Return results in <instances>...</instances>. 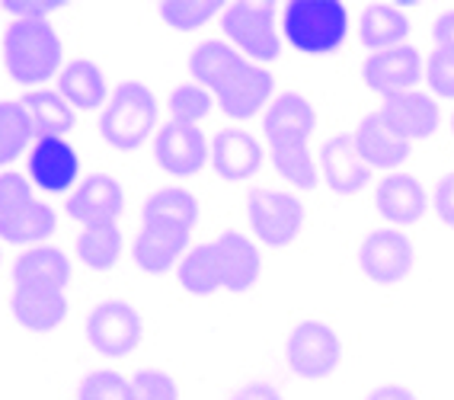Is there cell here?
<instances>
[{
	"label": "cell",
	"mask_w": 454,
	"mask_h": 400,
	"mask_svg": "<svg viewBox=\"0 0 454 400\" xmlns=\"http://www.w3.org/2000/svg\"><path fill=\"white\" fill-rule=\"evenodd\" d=\"M282 33L301 55H333L349 35V10L342 0H292L282 7Z\"/></svg>",
	"instance_id": "3957f363"
},
{
	"label": "cell",
	"mask_w": 454,
	"mask_h": 400,
	"mask_svg": "<svg viewBox=\"0 0 454 400\" xmlns=\"http://www.w3.org/2000/svg\"><path fill=\"white\" fill-rule=\"evenodd\" d=\"M247 218L256 240L266 247H288L304 228V205L285 189H253L247 199Z\"/></svg>",
	"instance_id": "52a82bcc"
},
{
	"label": "cell",
	"mask_w": 454,
	"mask_h": 400,
	"mask_svg": "<svg viewBox=\"0 0 454 400\" xmlns=\"http://www.w3.org/2000/svg\"><path fill=\"white\" fill-rule=\"evenodd\" d=\"M77 400H131V381L119 372L99 368L81 378L77 384Z\"/></svg>",
	"instance_id": "e575fe53"
},
{
	"label": "cell",
	"mask_w": 454,
	"mask_h": 400,
	"mask_svg": "<svg viewBox=\"0 0 454 400\" xmlns=\"http://www.w3.org/2000/svg\"><path fill=\"white\" fill-rule=\"evenodd\" d=\"M189 74L195 77L199 87L218 99L221 113L227 119H253L256 113L266 109L272 99V87L276 77L262 65H253L250 58H244L234 45L227 42H202L199 49L189 55Z\"/></svg>",
	"instance_id": "6da1fadb"
},
{
	"label": "cell",
	"mask_w": 454,
	"mask_h": 400,
	"mask_svg": "<svg viewBox=\"0 0 454 400\" xmlns=\"http://www.w3.org/2000/svg\"><path fill=\"white\" fill-rule=\"evenodd\" d=\"M157 119H160V106L154 90L138 81H125L115 87L109 103L103 106L99 135L115 151H138L157 131Z\"/></svg>",
	"instance_id": "277c9868"
},
{
	"label": "cell",
	"mask_w": 454,
	"mask_h": 400,
	"mask_svg": "<svg viewBox=\"0 0 454 400\" xmlns=\"http://www.w3.org/2000/svg\"><path fill=\"white\" fill-rule=\"evenodd\" d=\"M221 29L234 49L253 65L276 61L282 51V39L276 29V7L262 0H237L221 10Z\"/></svg>",
	"instance_id": "5b68a950"
},
{
	"label": "cell",
	"mask_w": 454,
	"mask_h": 400,
	"mask_svg": "<svg viewBox=\"0 0 454 400\" xmlns=\"http://www.w3.org/2000/svg\"><path fill=\"white\" fill-rule=\"evenodd\" d=\"M122 231L115 224H103V228H83L77 237V256L90 270H113L119 256H122Z\"/></svg>",
	"instance_id": "4dcf8cb0"
},
{
	"label": "cell",
	"mask_w": 454,
	"mask_h": 400,
	"mask_svg": "<svg viewBox=\"0 0 454 400\" xmlns=\"http://www.w3.org/2000/svg\"><path fill=\"white\" fill-rule=\"evenodd\" d=\"M58 93H61L74 109H83V113L106 106L109 97H113L109 87H106L103 67H99L97 61H87V58L71 61L65 71L58 74Z\"/></svg>",
	"instance_id": "603a6c76"
},
{
	"label": "cell",
	"mask_w": 454,
	"mask_h": 400,
	"mask_svg": "<svg viewBox=\"0 0 454 400\" xmlns=\"http://www.w3.org/2000/svg\"><path fill=\"white\" fill-rule=\"evenodd\" d=\"M179 288L189 294H215L221 288V270H218V254H215V244H199L192 247L183 260H179Z\"/></svg>",
	"instance_id": "f1b7e54d"
},
{
	"label": "cell",
	"mask_w": 454,
	"mask_h": 400,
	"mask_svg": "<svg viewBox=\"0 0 454 400\" xmlns=\"http://www.w3.org/2000/svg\"><path fill=\"white\" fill-rule=\"evenodd\" d=\"M61 35L49 20H13L4 33V67L17 83H42L61 67Z\"/></svg>",
	"instance_id": "7a4b0ae2"
},
{
	"label": "cell",
	"mask_w": 454,
	"mask_h": 400,
	"mask_svg": "<svg viewBox=\"0 0 454 400\" xmlns=\"http://www.w3.org/2000/svg\"><path fill=\"white\" fill-rule=\"evenodd\" d=\"M317 129V109L301 93H282L266 109V141L269 147L304 145Z\"/></svg>",
	"instance_id": "e0dca14e"
},
{
	"label": "cell",
	"mask_w": 454,
	"mask_h": 400,
	"mask_svg": "<svg viewBox=\"0 0 454 400\" xmlns=\"http://www.w3.org/2000/svg\"><path fill=\"white\" fill-rule=\"evenodd\" d=\"M365 400H419V394L413 391V388H406V384H378L374 391H368Z\"/></svg>",
	"instance_id": "7bdbcfd3"
},
{
	"label": "cell",
	"mask_w": 454,
	"mask_h": 400,
	"mask_svg": "<svg viewBox=\"0 0 454 400\" xmlns=\"http://www.w3.org/2000/svg\"><path fill=\"white\" fill-rule=\"evenodd\" d=\"M4 10H7L10 17H17V20H45L49 13L61 10V4H39V0H7V4H4Z\"/></svg>",
	"instance_id": "ab89813d"
},
{
	"label": "cell",
	"mask_w": 454,
	"mask_h": 400,
	"mask_svg": "<svg viewBox=\"0 0 454 400\" xmlns=\"http://www.w3.org/2000/svg\"><path fill=\"white\" fill-rule=\"evenodd\" d=\"M189 234L176 228H163V224H145L131 244V260L135 266L151 276L157 272H167L179 256L186 254Z\"/></svg>",
	"instance_id": "7402d4cb"
},
{
	"label": "cell",
	"mask_w": 454,
	"mask_h": 400,
	"mask_svg": "<svg viewBox=\"0 0 454 400\" xmlns=\"http://www.w3.org/2000/svg\"><path fill=\"white\" fill-rule=\"evenodd\" d=\"M374 202H378V212L397 224V228H406V224H416L422 215L429 212V196L416 176L410 173H390L378 183V192H374Z\"/></svg>",
	"instance_id": "d6986e66"
},
{
	"label": "cell",
	"mask_w": 454,
	"mask_h": 400,
	"mask_svg": "<svg viewBox=\"0 0 454 400\" xmlns=\"http://www.w3.org/2000/svg\"><path fill=\"white\" fill-rule=\"evenodd\" d=\"M426 77L429 87L442 99H454V51L435 49L426 61Z\"/></svg>",
	"instance_id": "8d00e7d4"
},
{
	"label": "cell",
	"mask_w": 454,
	"mask_h": 400,
	"mask_svg": "<svg viewBox=\"0 0 454 400\" xmlns=\"http://www.w3.org/2000/svg\"><path fill=\"white\" fill-rule=\"evenodd\" d=\"M320 176L336 196H358L368 186L372 167L358 154L352 135H333L320 147Z\"/></svg>",
	"instance_id": "5bb4252c"
},
{
	"label": "cell",
	"mask_w": 454,
	"mask_h": 400,
	"mask_svg": "<svg viewBox=\"0 0 454 400\" xmlns=\"http://www.w3.org/2000/svg\"><path fill=\"white\" fill-rule=\"evenodd\" d=\"M145 340V318L129 302H103L90 310L87 343L109 359H122L135 352Z\"/></svg>",
	"instance_id": "ba28073f"
},
{
	"label": "cell",
	"mask_w": 454,
	"mask_h": 400,
	"mask_svg": "<svg viewBox=\"0 0 454 400\" xmlns=\"http://www.w3.org/2000/svg\"><path fill=\"white\" fill-rule=\"evenodd\" d=\"M55 212L49 205L33 199L29 205H20L13 212L0 215V240L20 247H39L55 234Z\"/></svg>",
	"instance_id": "4316f807"
},
{
	"label": "cell",
	"mask_w": 454,
	"mask_h": 400,
	"mask_svg": "<svg viewBox=\"0 0 454 400\" xmlns=\"http://www.w3.org/2000/svg\"><path fill=\"white\" fill-rule=\"evenodd\" d=\"M285 365L304 381H324L342 365V340L320 320H301L285 340Z\"/></svg>",
	"instance_id": "8992f818"
},
{
	"label": "cell",
	"mask_w": 454,
	"mask_h": 400,
	"mask_svg": "<svg viewBox=\"0 0 454 400\" xmlns=\"http://www.w3.org/2000/svg\"><path fill=\"white\" fill-rule=\"evenodd\" d=\"M432 39H435V49L454 51V10L442 13V17L432 23Z\"/></svg>",
	"instance_id": "b9f144b4"
},
{
	"label": "cell",
	"mask_w": 454,
	"mask_h": 400,
	"mask_svg": "<svg viewBox=\"0 0 454 400\" xmlns=\"http://www.w3.org/2000/svg\"><path fill=\"white\" fill-rule=\"evenodd\" d=\"M141 218H145V224H163V228H176L192 234L195 221H199V202L186 189L163 186L145 199Z\"/></svg>",
	"instance_id": "484cf974"
},
{
	"label": "cell",
	"mask_w": 454,
	"mask_h": 400,
	"mask_svg": "<svg viewBox=\"0 0 454 400\" xmlns=\"http://www.w3.org/2000/svg\"><path fill=\"white\" fill-rule=\"evenodd\" d=\"M33 138L35 129L23 99H4L0 103V167L13 164L23 151H33Z\"/></svg>",
	"instance_id": "f546056e"
},
{
	"label": "cell",
	"mask_w": 454,
	"mask_h": 400,
	"mask_svg": "<svg viewBox=\"0 0 454 400\" xmlns=\"http://www.w3.org/2000/svg\"><path fill=\"white\" fill-rule=\"evenodd\" d=\"M13 318L29 333H51L67 318V298L58 288L17 286L13 288Z\"/></svg>",
	"instance_id": "ffe728a7"
},
{
	"label": "cell",
	"mask_w": 454,
	"mask_h": 400,
	"mask_svg": "<svg viewBox=\"0 0 454 400\" xmlns=\"http://www.w3.org/2000/svg\"><path fill=\"white\" fill-rule=\"evenodd\" d=\"M221 10L224 7L215 0H167L160 4V20L176 33H195L208 20L221 17Z\"/></svg>",
	"instance_id": "d6a6232c"
},
{
	"label": "cell",
	"mask_w": 454,
	"mask_h": 400,
	"mask_svg": "<svg viewBox=\"0 0 454 400\" xmlns=\"http://www.w3.org/2000/svg\"><path fill=\"white\" fill-rule=\"evenodd\" d=\"M13 282L17 286H42L65 292L71 282V260L58 247H33L13 266Z\"/></svg>",
	"instance_id": "d4e9b609"
},
{
	"label": "cell",
	"mask_w": 454,
	"mask_h": 400,
	"mask_svg": "<svg viewBox=\"0 0 454 400\" xmlns=\"http://www.w3.org/2000/svg\"><path fill=\"white\" fill-rule=\"evenodd\" d=\"M358 270L374 286H397L416 270L413 240L397 228L372 231L358 247Z\"/></svg>",
	"instance_id": "9c48e42d"
},
{
	"label": "cell",
	"mask_w": 454,
	"mask_h": 400,
	"mask_svg": "<svg viewBox=\"0 0 454 400\" xmlns=\"http://www.w3.org/2000/svg\"><path fill=\"white\" fill-rule=\"evenodd\" d=\"M35 199L33 180L23 173H0V215L13 212L20 205H29Z\"/></svg>",
	"instance_id": "74e56055"
},
{
	"label": "cell",
	"mask_w": 454,
	"mask_h": 400,
	"mask_svg": "<svg viewBox=\"0 0 454 400\" xmlns=\"http://www.w3.org/2000/svg\"><path fill=\"white\" fill-rule=\"evenodd\" d=\"M211 103H215V97H211L205 87L189 83V81L179 83V87H173L170 99H167L173 122H186V125H199L202 119H208Z\"/></svg>",
	"instance_id": "836d02e7"
},
{
	"label": "cell",
	"mask_w": 454,
	"mask_h": 400,
	"mask_svg": "<svg viewBox=\"0 0 454 400\" xmlns=\"http://www.w3.org/2000/svg\"><path fill=\"white\" fill-rule=\"evenodd\" d=\"M81 176V157L65 138H35L29 151V180L45 192H67Z\"/></svg>",
	"instance_id": "9a60e30c"
},
{
	"label": "cell",
	"mask_w": 454,
	"mask_h": 400,
	"mask_svg": "<svg viewBox=\"0 0 454 400\" xmlns=\"http://www.w3.org/2000/svg\"><path fill=\"white\" fill-rule=\"evenodd\" d=\"M426 74L419 51L413 45H400V49L372 51L362 65V81L378 97H397V93L416 90L419 77Z\"/></svg>",
	"instance_id": "8fae6325"
},
{
	"label": "cell",
	"mask_w": 454,
	"mask_h": 400,
	"mask_svg": "<svg viewBox=\"0 0 454 400\" xmlns=\"http://www.w3.org/2000/svg\"><path fill=\"white\" fill-rule=\"evenodd\" d=\"M125 212V192L119 180L109 173H90L81 186L74 189L67 199V215L83 228H103L115 224L119 215Z\"/></svg>",
	"instance_id": "7c38bea8"
},
{
	"label": "cell",
	"mask_w": 454,
	"mask_h": 400,
	"mask_svg": "<svg viewBox=\"0 0 454 400\" xmlns=\"http://www.w3.org/2000/svg\"><path fill=\"white\" fill-rule=\"evenodd\" d=\"M381 113L387 115L390 122L397 125L410 141L432 138L435 129L442 125V109L438 103L422 90H406L397 97H387L381 103Z\"/></svg>",
	"instance_id": "44dd1931"
},
{
	"label": "cell",
	"mask_w": 454,
	"mask_h": 400,
	"mask_svg": "<svg viewBox=\"0 0 454 400\" xmlns=\"http://www.w3.org/2000/svg\"><path fill=\"white\" fill-rule=\"evenodd\" d=\"M432 208L442 218V224L454 228V170L445 173L442 180L435 183V192H432Z\"/></svg>",
	"instance_id": "f35d334b"
},
{
	"label": "cell",
	"mask_w": 454,
	"mask_h": 400,
	"mask_svg": "<svg viewBox=\"0 0 454 400\" xmlns=\"http://www.w3.org/2000/svg\"><path fill=\"white\" fill-rule=\"evenodd\" d=\"M23 106L29 113V122L35 129V138H65L74 129L77 115L58 90H33L23 97Z\"/></svg>",
	"instance_id": "83f0119b"
},
{
	"label": "cell",
	"mask_w": 454,
	"mask_h": 400,
	"mask_svg": "<svg viewBox=\"0 0 454 400\" xmlns=\"http://www.w3.org/2000/svg\"><path fill=\"white\" fill-rule=\"evenodd\" d=\"M211 244H215V254H218L221 288H227V292L234 294L250 292L262 272L260 247L253 244L247 234H240V231H224Z\"/></svg>",
	"instance_id": "2e32d148"
},
{
	"label": "cell",
	"mask_w": 454,
	"mask_h": 400,
	"mask_svg": "<svg viewBox=\"0 0 454 400\" xmlns=\"http://www.w3.org/2000/svg\"><path fill=\"white\" fill-rule=\"evenodd\" d=\"M451 131H454V115H451Z\"/></svg>",
	"instance_id": "ee69618b"
},
{
	"label": "cell",
	"mask_w": 454,
	"mask_h": 400,
	"mask_svg": "<svg viewBox=\"0 0 454 400\" xmlns=\"http://www.w3.org/2000/svg\"><path fill=\"white\" fill-rule=\"evenodd\" d=\"M406 35H410V17L403 10L394 7V4H372V7L362 10V20H358V39L362 45L374 51H387L406 45Z\"/></svg>",
	"instance_id": "cb8c5ba5"
},
{
	"label": "cell",
	"mask_w": 454,
	"mask_h": 400,
	"mask_svg": "<svg viewBox=\"0 0 454 400\" xmlns=\"http://www.w3.org/2000/svg\"><path fill=\"white\" fill-rule=\"evenodd\" d=\"M231 400H285L272 381H247L244 388H237Z\"/></svg>",
	"instance_id": "60d3db41"
},
{
	"label": "cell",
	"mask_w": 454,
	"mask_h": 400,
	"mask_svg": "<svg viewBox=\"0 0 454 400\" xmlns=\"http://www.w3.org/2000/svg\"><path fill=\"white\" fill-rule=\"evenodd\" d=\"M131 400H179V388L160 368H141L131 378Z\"/></svg>",
	"instance_id": "d590c367"
},
{
	"label": "cell",
	"mask_w": 454,
	"mask_h": 400,
	"mask_svg": "<svg viewBox=\"0 0 454 400\" xmlns=\"http://www.w3.org/2000/svg\"><path fill=\"white\" fill-rule=\"evenodd\" d=\"M269 157H272V167L278 170V176L292 183L294 189H304V192L317 189V164L304 145L269 147Z\"/></svg>",
	"instance_id": "1f68e13d"
},
{
	"label": "cell",
	"mask_w": 454,
	"mask_h": 400,
	"mask_svg": "<svg viewBox=\"0 0 454 400\" xmlns=\"http://www.w3.org/2000/svg\"><path fill=\"white\" fill-rule=\"evenodd\" d=\"M154 161L173 176H195L211 161V145L199 125L167 122L154 135Z\"/></svg>",
	"instance_id": "30bf717a"
},
{
	"label": "cell",
	"mask_w": 454,
	"mask_h": 400,
	"mask_svg": "<svg viewBox=\"0 0 454 400\" xmlns=\"http://www.w3.org/2000/svg\"><path fill=\"white\" fill-rule=\"evenodd\" d=\"M352 138H356L358 154L365 157V164L372 167V170H394V167H400L406 157H410V145H413L381 109H378V113H368L365 119L358 122Z\"/></svg>",
	"instance_id": "4fadbf2b"
},
{
	"label": "cell",
	"mask_w": 454,
	"mask_h": 400,
	"mask_svg": "<svg viewBox=\"0 0 454 400\" xmlns=\"http://www.w3.org/2000/svg\"><path fill=\"white\" fill-rule=\"evenodd\" d=\"M211 167L224 183H244L262 167V145L247 129H224L211 145Z\"/></svg>",
	"instance_id": "ac0fdd59"
}]
</instances>
